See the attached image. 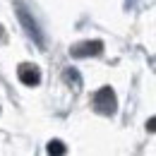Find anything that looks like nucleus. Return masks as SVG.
<instances>
[{"label":"nucleus","mask_w":156,"mask_h":156,"mask_svg":"<svg viewBox=\"0 0 156 156\" xmlns=\"http://www.w3.org/2000/svg\"><path fill=\"white\" fill-rule=\"evenodd\" d=\"M17 77H20V82L27 84V87H36L41 82V70L36 65H31V62H22L20 67H17Z\"/></svg>","instance_id":"nucleus-4"},{"label":"nucleus","mask_w":156,"mask_h":156,"mask_svg":"<svg viewBox=\"0 0 156 156\" xmlns=\"http://www.w3.org/2000/svg\"><path fill=\"white\" fill-rule=\"evenodd\" d=\"M0 39H2V27H0Z\"/></svg>","instance_id":"nucleus-8"},{"label":"nucleus","mask_w":156,"mask_h":156,"mask_svg":"<svg viewBox=\"0 0 156 156\" xmlns=\"http://www.w3.org/2000/svg\"><path fill=\"white\" fill-rule=\"evenodd\" d=\"M15 10H17V17H20V22H22V27L27 29V34L31 36V39L36 41L39 46H43V36H41V29H39V24L31 20V15H29V10L22 5V2H17L15 5Z\"/></svg>","instance_id":"nucleus-2"},{"label":"nucleus","mask_w":156,"mask_h":156,"mask_svg":"<svg viewBox=\"0 0 156 156\" xmlns=\"http://www.w3.org/2000/svg\"><path fill=\"white\" fill-rule=\"evenodd\" d=\"M46 149H48V154H53V156H60V154H65V151H67V147H65L60 139H51Z\"/></svg>","instance_id":"nucleus-6"},{"label":"nucleus","mask_w":156,"mask_h":156,"mask_svg":"<svg viewBox=\"0 0 156 156\" xmlns=\"http://www.w3.org/2000/svg\"><path fill=\"white\" fill-rule=\"evenodd\" d=\"M103 53V41H82L77 46H72L70 48V55L72 58H91V55H101Z\"/></svg>","instance_id":"nucleus-3"},{"label":"nucleus","mask_w":156,"mask_h":156,"mask_svg":"<svg viewBox=\"0 0 156 156\" xmlns=\"http://www.w3.org/2000/svg\"><path fill=\"white\" fill-rule=\"evenodd\" d=\"M147 130H149V132H156V115L147 120Z\"/></svg>","instance_id":"nucleus-7"},{"label":"nucleus","mask_w":156,"mask_h":156,"mask_svg":"<svg viewBox=\"0 0 156 156\" xmlns=\"http://www.w3.org/2000/svg\"><path fill=\"white\" fill-rule=\"evenodd\" d=\"M62 77H65V82L72 84V89H79V87H82V77H79L77 70H72V67H67V70L62 72Z\"/></svg>","instance_id":"nucleus-5"},{"label":"nucleus","mask_w":156,"mask_h":156,"mask_svg":"<svg viewBox=\"0 0 156 156\" xmlns=\"http://www.w3.org/2000/svg\"><path fill=\"white\" fill-rule=\"evenodd\" d=\"M94 108H96V113H101V115H113L118 111L115 91L111 87H101L96 94H94Z\"/></svg>","instance_id":"nucleus-1"}]
</instances>
